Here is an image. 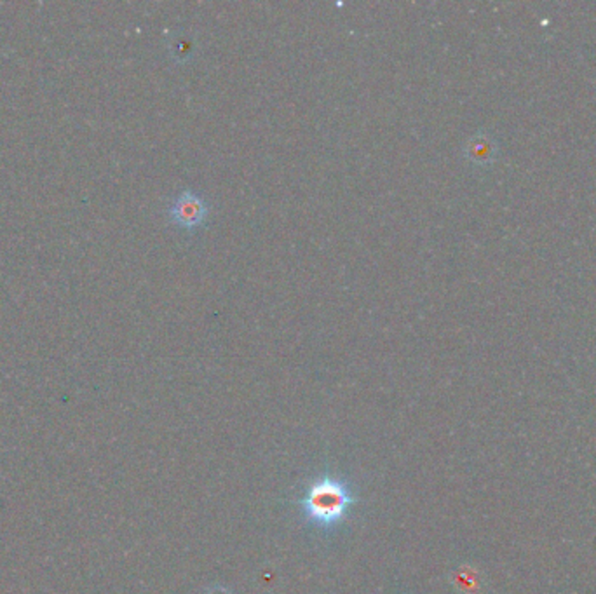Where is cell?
Instances as JSON below:
<instances>
[{
  "instance_id": "2",
  "label": "cell",
  "mask_w": 596,
  "mask_h": 594,
  "mask_svg": "<svg viewBox=\"0 0 596 594\" xmlns=\"http://www.w3.org/2000/svg\"><path fill=\"white\" fill-rule=\"evenodd\" d=\"M170 220L174 225L185 230H193L203 227L210 216V204L208 201L193 191L180 192L168 210Z\"/></svg>"
},
{
  "instance_id": "1",
  "label": "cell",
  "mask_w": 596,
  "mask_h": 594,
  "mask_svg": "<svg viewBox=\"0 0 596 594\" xmlns=\"http://www.w3.org/2000/svg\"><path fill=\"white\" fill-rule=\"evenodd\" d=\"M358 502L349 483L333 476L312 479L300 498V507L308 525L319 530H331L346 519Z\"/></svg>"
},
{
  "instance_id": "3",
  "label": "cell",
  "mask_w": 596,
  "mask_h": 594,
  "mask_svg": "<svg viewBox=\"0 0 596 594\" xmlns=\"http://www.w3.org/2000/svg\"><path fill=\"white\" fill-rule=\"evenodd\" d=\"M203 594H234V593H232L229 588H225V586H220V584H214V586H210L208 589H204V593Z\"/></svg>"
}]
</instances>
